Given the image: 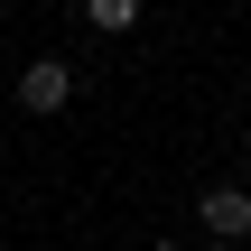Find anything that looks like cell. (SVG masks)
I'll return each mask as SVG.
<instances>
[{
  "mask_svg": "<svg viewBox=\"0 0 251 251\" xmlns=\"http://www.w3.org/2000/svg\"><path fill=\"white\" fill-rule=\"evenodd\" d=\"M65 102H75V65L37 56V65L19 75V112H65Z\"/></svg>",
  "mask_w": 251,
  "mask_h": 251,
  "instance_id": "7a4b0ae2",
  "label": "cell"
},
{
  "mask_svg": "<svg viewBox=\"0 0 251 251\" xmlns=\"http://www.w3.org/2000/svg\"><path fill=\"white\" fill-rule=\"evenodd\" d=\"M205 251H233V242H205Z\"/></svg>",
  "mask_w": 251,
  "mask_h": 251,
  "instance_id": "277c9868",
  "label": "cell"
},
{
  "mask_svg": "<svg viewBox=\"0 0 251 251\" xmlns=\"http://www.w3.org/2000/svg\"><path fill=\"white\" fill-rule=\"evenodd\" d=\"M196 224H205L214 242H251V186H205Z\"/></svg>",
  "mask_w": 251,
  "mask_h": 251,
  "instance_id": "6da1fadb",
  "label": "cell"
},
{
  "mask_svg": "<svg viewBox=\"0 0 251 251\" xmlns=\"http://www.w3.org/2000/svg\"><path fill=\"white\" fill-rule=\"evenodd\" d=\"M84 28L121 37V28H140V0H84Z\"/></svg>",
  "mask_w": 251,
  "mask_h": 251,
  "instance_id": "3957f363",
  "label": "cell"
}]
</instances>
